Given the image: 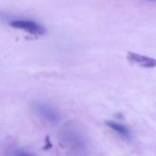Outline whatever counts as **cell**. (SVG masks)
Wrapping results in <instances>:
<instances>
[{
    "instance_id": "obj_1",
    "label": "cell",
    "mask_w": 156,
    "mask_h": 156,
    "mask_svg": "<svg viewBox=\"0 0 156 156\" xmlns=\"http://www.w3.org/2000/svg\"><path fill=\"white\" fill-rule=\"evenodd\" d=\"M10 26L14 28L24 30L34 36H44L47 34L46 28L36 21L28 19H15L10 21Z\"/></svg>"
},
{
    "instance_id": "obj_2",
    "label": "cell",
    "mask_w": 156,
    "mask_h": 156,
    "mask_svg": "<svg viewBox=\"0 0 156 156\" xmlns=\"http://www.w3.org/2000/svg\"><path fill=\"white\" fill-rule=\"evenodd\" d=\"M34 109L37 114L39 115V117H41L43 120L50 123H57L59 122L58 112L48 104L37 102L34 105Z\"/></svg>"
},
{
    "instance_id": "obj_3",
    "label": "cell",
    "mask_w": 156,
    "mask_h": 156,
    "mask_svg": "<svg viewBox=\"0 0 156 156\" xmlns=\"http://www.w3.org/2000/svg\"><path fill=\"white\" fill-rule=\"evenodd\" d=\"M127 59L133 65L139 66L145 69H153L156 67V59L154 58L141 55L134 52H129L127 55Z\"/></svg>"
},
{
    "instance_id": "obj_4",
    "label": "cell",
    "mask_w": 156,
    "mask_h": 156,
    "mask_svg": "<svg viewBox=\"0 0 156 156\" xmlns=\"http://www.w3.org/2000/svg\"><path fill=\"white\" fill-rule=\"evenodd\" d=\"M106 124L108 125V127H110L112 130H113L115 133H117L122 137L126 138V139L131 138V136H132L131 132L126 126H124L121 123H118L116 122H113V121H108V122H106Z\"/></svg>"
},
{
    "instance_id": "obj_5",
    "label": "cell",
    "mask_w": 156,
    "mask_h": 156,
    "mask_svg": "<svg viewBox=\"0 0 156 156\" xmlns=\"http://www.w3.org/2000/svg\"><path fill=\"white\" fill-rule=\"evenodd\" d=\"M14 156H35V154L27 152V151H25V150H22V149H18V150H16L13 154Z\"/></svg>"
},
{
    "instance_id": "obj_6",
    "label": "cell",
    "mask_w": 156,
    "mask_h": 156,
    "mask_svg": "<svg viewBox=\"0 0 156 156\" xmlns=\"http://www.w3.org/2000/svg\"><path fill=\"white\" fill-rule=\"evenodd\" d=\"M150 1H154V2H156V0H150Z\"/></svg>"
}]
</instances>
